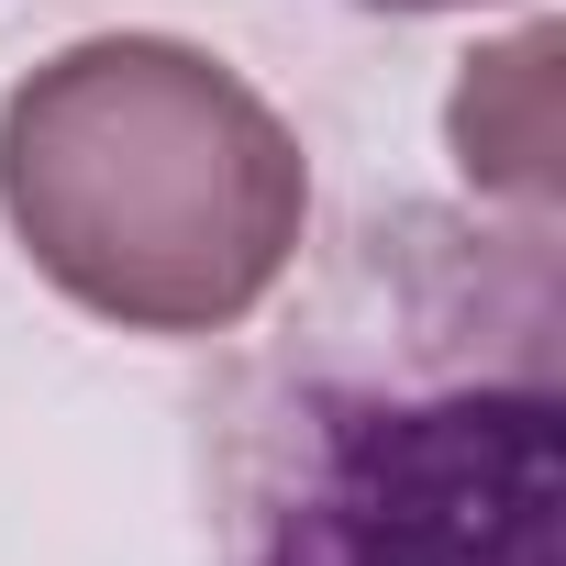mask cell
Returning <instances> with one entry per match:
<instances>
[{"mask_svg": "<svg viewBox=\"0 0 566 566\" xmlns=\"http://www.w3.org/2000/svg\"><path fill=\"white\" fill-rule=\"evenodd\" d=\"M367 12H478V0H367Z\"/></svg>", "mask_w": 566, "mask_h": 566, "instance_id": "obj_3", "label": "cell"}, {"mask_svg": "<svg viewBox=\"0 0 566 566\" xmlns=\"http://www.w3.org/2000/svg\"><path fill=\"white\" fill-rule=\"evenodd\" d=\"M0 211L78 312L123 334H233L301 255L312 167L222 56L90 34L0 101Z\"/></svg>", "mask_w": 566, "mask_h": 566, "instance_id": "obj_1", "label": "cell"}, {"mask_svg": "<svg viewBox=\"0 0 566 566\" xmlns=\"http://www.w3.org/2000/svg\"><path fill=\"white\" fill-rule=\"evenodd\" d=\"M444 134H455V167H467L478 189L544 200V189H555V34L533 23V34L467 56Z\"/></svg>", "mask_w": 566, "mask_h": 566, "instance_id": "obj_2", "label": "cell"}]
</instances>
